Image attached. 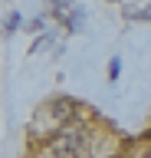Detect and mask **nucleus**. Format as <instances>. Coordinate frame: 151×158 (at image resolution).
<instances>
[{
	"mask_svg": "<svg viewBox=\"0 0 151 158\" xmlns=\"http://www.w3.org/2000/svg\"><path fill=\"white\" fill-rule=\"evenodd\" d=\"M26 27H30L33 33H40V30H43V17H36V20H30V23H26Z\"/></svg>",
	"mask_w": 151,
	"mask_h": 158,
	"instance_id": "obj_7",
	"label": "nucleus"
},
{
	"mask_svg": "<svg viewBox=\"0 0 151 158\" xmlns=\"http://www.w3.org/2000/svg\"><path fill=\"white\" fill-rule=\"evenodd\" d=\"M128 17H138V20H151V3L145 10H128Z\"/></svg>",
	"mask_w": 151,
	"mask_h": 158,
	"instance_id": "obj_5",
	"label": "nucleus"
},
{
	"mask_svg": "<svg viewBox=\"0 0 151 158\" xmlns=\"http://www.w3.org/2000/svg\"><path fill=\"white\" fill-rule=\"evenodd\" d=\"M66 112H72V102H66V99H59V102H56V106H53V115H66Z\"/></svg>",
	"mask_w": 151,
	"mask_h": 158,
	"instance_id": "obj_3",
	"label": "nucleus"
},
{
	"mask_svg": "<svg viewBox=\"0 0 151 158\" xmlns=\"http://www.w3.org/2000/svg\"><path fill=\"white\" fill-rule=\"evenodd\" d=\"M109 79H112V82L118 79V59H112V63H109Z\"/></svg>",
	"mask_w": 151,
	"mask_h": 158,
	"instance_id": "obj_6",
	"label": "nucleus"
},
{
	"mask_svg": "<svg viewBox=\"0 0 151 158\" xmlns=\"http://www.w3.org/2000/svg\"><path fill=\"white\" fill-rule=\"evenodd\" d=\"M50 152L56 158H79L85 152V132L76 125H62L50 142Z\"/></svg>",
	"mask_w": 151,
	"mask_h": 158,
	"instance_id": "obj_1",
	"label": "nucleus"
},
{
	"mask_svg": "<svg viewBox=\"0 0 151 158\" xmlns=\"http://www.w3.org/2000/svg\"><path fill=\"white\" fill-rule=\"evenodd\" d=\"M56 17H59L62 23H66V27L72 30V33H76V30H82V10H79V7H72V10H62V13H56Z\"/></svg>",
	"mask_w": 151,
	"mask_h": 158,
	"instance_id": "obj_2",
	"label": "nucleus"
},
{
	"mask_svg": "<svg viewBox=\"0 0 151 158\" xmlns=\"http://www.w3.org/2000/svg\"><path fill=\"white\" fill-rule=\"evenodd\" d=\"M20 27H23V17L20 13H10V17H7V30L13 33V30H20Z\"/></svg>",
	"mask_w": 151,
	"mask_h": 158,
	"instance_id": "obj_4",
	"label": "nucleus"
},
{
	"mask_svg": "<svg viewBox=\"0 0 151 158\" xmlns=\"http://www.w3.org/2000/svg\"><path fill=\"white\" fill-rule=\"evenodd\" d=\"M112 158H121V155H112Z\"/></svg>",
	"mask_w": 151,
	"mask_h": 158,
	"instance_id": "obj_8",
	"label": "nucleus"
}]
</instances>
